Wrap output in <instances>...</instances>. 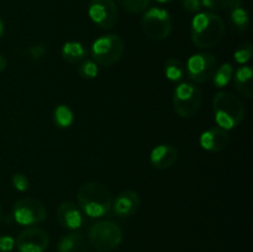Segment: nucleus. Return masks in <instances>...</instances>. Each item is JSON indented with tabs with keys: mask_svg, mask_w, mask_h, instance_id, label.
Returning a JSON list of instances; mask_svg holds the SVG:
<instances>
[{
	"mask_svg": "<svg viewBox=\"0 0 253 252\" xmlns=\"http://www.w3.org/2000/svg\"><path fill=\"white\" fill-rule=\"evenodd\" d=\"M225 36V22L214 12H200L192 21V40L199 48H212Z\"/></svg>",
	"mask_w": 253,
	"mask_h": 252,
	"instance_id": "obj_1",
	"label": "nucleus"
},
{
	"mask_svg": "<svg viewBox=\"0 0 253 252\" xmlns=\"http://www.w3.org/2000/svg\"><path fill=\"white\" fill-rule=\"evenodd\" d=\"M77 198L82 211L90 217L104 216L110 211L113 205L110 190L98 182H89L82 185Z\"/></svg>",
	"mask_w": 253,
	"mask_h": 252,
	"instance_id": "obj_2",
	"label": "nucleus"
},
{
	"mask_svg": "<svg viewBox=\"0 0 253 252\" xmlns=\"http://www.w3.org/2000/svg\"><path fill=\"white\" fill-rule=\"evenodd\" d=\"M216 124L224 130H231L239 126L245 118L242 101L229 91H219L212 100Z\"/></svg>",
	"mask_w": 253,
	"mask_h": 252,
	"instance_id": "obj_3",
	"label": "nucleus"
},
{
	"mask_svg": "<svg viewBox=\"0 0 253 252\" xmlns=\"http://www.w3.org/2000/svg\"><path fill=\"white\" fill-rule=\"evenodd\" d=\"M123 230L110 220L95 222L89 230V242L99 251L108 252L115 250L123 241Z\"/></svg>",
	"mask_w": 253,
	"mask_h": 252,
	"instance_id": "obj_4",
	"label": "nucleus"
},
{
	"mask_svg": "<svg viewBox=\"0 0 253 252\" xmlns=\"http://www.w3.org/2000/svg\"><path fill=\"white\" fill-rule=\"evenodd\" d=\"M125 52V43L118 35H105L95 40L91 46V57L95 63L104 67L115 64Z\"/></svg>",
	"mask_w": 253,
	"mask_h": 252,
	"instance_id": "obj_5",
	"label": "nucleus"
},
{
	"mask_svg": "<svg viewBox=\"0 0 253 252\" xmlns=\"http://www.w3.org/2000/svg\"><path fill=\"white\" fill-rule=\"evenodd\" d=\"M203 103V93L200 88L193 83L183 82L173 93V104L177 114L182 118H192L200 109Z\"/></svg>",
	"mask_w": 253,
	"mask_h": 252,
	"instance_id": "obj_6",
	"label": "nucleus"
},
{
	"mask_svg": "<svg viewBox=\"0 0 253 252\" xmlns=\"http://www.w3.org/2000/svg\"><path fill=\"white\" fill-rule=\"evenodd\" d=\"M141 25L146 36L155 41L167 39L172 32V17L167 10L161 7H151L146 10Z\"/></svg>",
	"mask_w": 253,
	"mask_h": 252,
	"instance_id": "obj_7",
	"label": "nucleus"
},
{
	"mask_svg": "<svg viewBox=\"0 0 253 252\" xmlns=\"http://www.w3.org/2000/svg\"><path fill=\"white\" fill-rule=\"evenodd\" d=\"M15 221L22 226L41 224L46 220L47 211L44 205L35 198H21L12 208Z\"/></svg>",
	"mask_w": 253,
	"mask_h": 252,
	"instance_id": "obj_8",
	"label": "nucleus"
},
{
	"mask_svg": "<svg viewBox=\"0 0 253 252\" xmlns=\"http://www.w3.org/2000/svg\"><path fill=\"white\" fill-rule=\"evenodd\" d=\"M217 68V61L211 53H197L188 59L187 76L194 83H207L212 79Z\"/></svg>",
	"mask_w": 253,
	"mask_h": 252,
	"instance_id": "obj_9",
	"label": "nucleus"
},
{
	"mask_svg": "<svg viewBox=\"0 0 253 252\" xmlns=\"http://www.w3.org/2000/svg\"><path fill=\"white\" fill-rule=\"evenodd\" d=\"M88 12L91 21L101 29L110 30L118 22V7L114 0H91Z\"/></svg>",
	"mask_w": 253,
	"mask_h": 252,
	"instance_id": "obj_10",
	"label": "nucleus"
},
{
	"mask_svg": "<svg viewBox=\"0 0 253 252\" xmlns=\"http://www.w3.org/2000/svg\"><path fill=\"white\" fill-rule=\"evenodd\" d=\"M48 244V234L39 227H29L24 230L15 240V246L20 252H44Z\"/></svg>",
	"mask_w": 253,
	"mask_h": 252,
	"instance_id": "obj_11",
	"label": "nucleus"
},
{
	"mask_svg": "<svg viewBox=\"0 0 253 252\" xmlns=\"http://www.w3.org/2000/svg\"><path fill=\"white\" fill-rule=\"evenodd\" d=\"M140 204L141 199L137 193L133 190H124L120 194L116 195L115 200H113L111 208L116 216L127 217L137 211Z\"/></svg>",
	"mask_w": 253,
	"mask_h": 252,
	"instance_id": "obj_12",
	"label": "nucleus"
},
{
	"mask_svg": "<svg viewBox=\"0 0 253 252\" xmlns=\"http://www.w3.org/2000/svg\"><path fill=\"white\" fill-rule=\"evenodd\" d=\"M230 142V135L221 127H212L200 136V145L209 152H220L225 150Z\"/></svg>",
	"mask_w": 253,
	"mask_h": 252,
	"instance_id": "obj_13",
	"label": "nucleus"
},
{
	"mask_svg": "<svg viewBox=\"0 0 253 252\" xmlns=\"http://www.w3.org/2000/svg\"><path fill=\"white\" fill-rule=\"evenodd\" d=\"M57 219L63 227L77 230L83 225L84 219L81 209L72 202H63L57 209Z\"/></svg>",
	"mask_w": 253,
	"mask_h": 252,
	"instance_id": "obj_14",
	"label": "nucleus"
},
{
	"mask_svg": "<svg viewBox=\"0 0 253 252\" xmlns=\"http://www.w3.org/2000/svg\"><path fill=\"white\" fill-rule=\"evenodd\" d=\"M178 158V150L172 145H158L150 155L151 163L157 169H167L175 163Z\"/></svg>",
	"mask_w": 253,
	"mask_h": 252,
	"instance_id": "obj_15",
	"label": "nucleus"
},
{
	"mask_svg": "<svg viewBox=\"0 0 253 252\" xmlns=\"http://www.w3.org/2000/svg\"><path fill=\"white\" fill-rule=\"evenodd\" d=\"M88 241L79 232L64 235L57 246V252H88Z\"/></svg>",
	"mask_w": 253,
	"mask_h": 252,
	"instance_id": "obj_16",
	"label": "nucleus"
},
{
	"mask_svg": "<svg viewBox=\"0 0 253 252\" xmlns=\"http://www.w3.org/2000/svg\"><path fill=\"white\" fill-rule=\"evenodd\" d=\"M235 86L245 98L253 96V69L250 66H242L235 73Z\"/></svg>",
	"mask_w": 253,
	"mask_h": 252,
	"instance_id": "obj_17",
	"label": "nucleus"
},
{
	"mask_svg": "<svg viewBox=\"0 0 253 252\" xmlns=\"http://www.w3.org/2000/svg\"><path fill=\"white\" fill-rule=\"evenodd\" d=\"M230 9V21L235 30L239 32L246 31L250 24V17L246 9L242 6L241 0H231Z\"/></svg>",
	"mask_w": 253,
	"mask_h": 252,
	"instance_id": "obj_18",
	"label": "nucleus"
},
{
	"mask_svg": "<svg viewBox=\"0 0 253 252\" xmlns=\"http://www.w3.org/2000/svg\"><path fill=\"white\" fill-rule=\"evenodd\" d=\"M61 53L64 61L69 62V63H77L85 58L86 49L81 42L68 41L63 44Z\"/></svg>",
	"mask_w": 253,
	"mask_h": 252,
	"instance_id": "obj_19",
	"label": "nucleus"
},
{
	"mask_svg": "<svg viewBox=\"0 0 253 252\" xmlns=\"http://www.w3.org/2000/svg\"><path fill=\"white\" fill-rule=\"evenodd\" d=\"M185 67L178 58H168L165 63V74L169 81L180 82L184 77Z\"/></svg>",
	"mask_w": 253,
	"mask_h": 252,
	"instance_id": "obj_20",
	"label": "nucleus"
},
{
	"mask_svg": "<svg viewBox=\"0 0 253 252\" xmlns=\"http://www.w3.org/2000/svg\"><path fill=\"white\" fill-rule=\"evenodd\" d=\"M53 119H54V124H56L58 127L61 128L69 127V126L73 124V120H74L73 111L69 109V106L58 105L56 109H54Z\"/></svg>",
	"mask_w": 253,
	"mask_h": 252,
	"instance_id": "obj_21",
	"label": "nucleus"
},
{
	"mask_svg": "<svg viewBox=\"0 0 253 252\" xmlns=\"http://www.w3.org/2000/svg\"><path fill=\"white\" fill-rule=\"evenodd\" d=\"M232 74H234V67H232L231 63H224L222 66H220L219 68H216V72L212 77L215 86L216 88L226 86L232 79Z\"/></svg>",
	"mask_w": 253,
	"mask_h": 252,
	"instance_id": "obj_22",
	"label": "nucleus"
},
{
	"mask_svg": "<svg viewBox=\"0 0 253 252\" xmlns=\"http://www.w3.org/2000/svg\"><path fill=\"white\" fill-rule=\"evenodd\" d=\"M116 1L128 14L145 12L151 4V0H116Z\"/></svg>",
	"mask_w": 253,
	"mask_h": 252,
	"instance_id": "obj_23",
	"label": "nucleus"
},
{
	"mask_svg": "<svg viewBox=\"0 0 253 252\" xmlns=\"http://www.w3.org/2000/svg\"><path fill=\"white\" fill-rule=\"evenodd\" d=\"M98 64L91 59H85L78 67V74L84 79H93L98 76Z\"/></svg>",
	"mask_w": 253,
	"mask_h": 252,
	"instance_id": "obj_24",
	"label": "nucleus"
},
{
	"mask_svg": "<svg viewBox=\"0 0 253 252\" xmlns=\"http://www.w3.org/2000/svg\"><path fill=\"white\" fill-rule=\"evenodd\" d=\"M252 52H253V47L251 42H244V43L240 44L237 47V49L235 51V59H236L237 63L240 64H245L246 62H249L252 57Z\"/></svg>",
	"mask_w": 253,
	"mask_h": 252,
	"instance_id": "obj_25",
	"label": "nucleus"
},
{
	"mask_svg": "<svg viewBox=\"0 0 253 252\" xmlns=\"http://www.w3.org/2000/svg\"><path fill=\"white\" fill-rule=\"evenodd\" d=\"M200 1H202V5L210 10H214V11L229 9L230 4H231V0H200Z\"/></svg>",
	"mask_w": 253,
	"mask_h": 252,
	"instance_id": "obj_26",
	"label": "nucleus"
},
{
	"mask_svg": "<svg viewBox=\"0 0 253 252\" xmlns=\"http://www.w3.org/2000/svg\"><path fill=\"white\" fill-rule=\"evenodd\" d=\"M11 182L15 189L19 190V192H26L29 189V179L22 173H16V174L12 175Z\"/></svg>",
	"mask_w": 253,
	"mask_h": 252,
	"instance_id": "obj_27",
	"label": "nucleus"
},
{
	"mask_svg": "<svg viewBox=\"0 0 253 252\" xmlns=\"http://www.w3.org/2000/svg\"><path fill=\"white\" fill-rule=\"evenodd\" d=\"M15 247V239L11 236H0V252H10Z\"/></svg>",
	"mask_w": 253,
	"mask_h": 252,
	"instance_id": "obj_28",
	"label": "nucleus"
},
{
	"mask_svg": "<svg viewBox=\"0 0 253 252\" xmlns=\"http://www.w3.org/2000/svg\"><path fill=\"white\" fill-rule=\"evenodd\" d=\"M182 5L184 7V10H187L188 12H198L202 7V1L200 0H182Z\"/></svg>",
	"mask_w": 253,
	"mask_h": 252,
	"instance_id": "obj_29",
	"label": "nucleus"
},
{
	"mask_svg": "<svg viewBox=\"0 0 253 252\" xmlns=\"http://www.w3.org/2000/svg\"><path fill=\"white\" fill-rule=\"evenodd\" d=\"M44 53H46V48L42 44H36V46L30 47L29 49L30 57H32L34 59L41 58V57L44 56Z\"/></svg>",
	"mask_w": 253,
	"mask_h": 252,
	"instance_id": "obj_30",
	"label": "nucleus"
},
{
	"mask_svg": "<svg viewBox=\"0 0 253 252\" xmlns=\"http://www.w3.org/2000/svg\"><path fill=\"white\" fill-rule=\"evenodd\" d=\"M5 68H6V59L2 54H0V72L4 71Z\"/></svg>",
	"mask_w": 253,
	"mask_h": 252,
	"instance_id": "obj_31",
	"label": "nucleus"
},
{
	"mask_svg": "<svg viewBox=\"0 0 253 252\" xmlns=\"http://www.w3.org/2000/svg\"><path fill=\"white\" fill-rule=\"evenodd\" d=\"M4 30H5L4 22H2L1 17H0V39H1V36H2V35H4Z\"/></svg>",
	"mask_w": 253,
	"mask_h": 252,
	"instance_id": "obj_32",
	"label": "nucleus"
},
{
	"mask_svg": "<svg viewBox=\"0 0 253 252\" xmlns=\"http://www.w3.org/2000/svg\"><path fill=\"white\" fill-rule=\"evenodd\" d=\"M156 1L161 2V4H168V2H170L172 0H156Z\"/></svg>",
	"mask_w": 253,
	"mask_h": 252,
	"instance_id": "obj_33",
	"label": "nucleus"
},
{
	"mask_svg": "<svg viewBox=\"0 0 253 252\" xmlns=\"http://www.w3.org/2000/svg\"><path fill=\"white\" fill-rule=\"evenodd\" d=\"M1 215H2V209H1V204H0V219H1Z\"/></svg>",
	"mask_w": 253,
	"mask_h": 252,
	"instance_id": "obj_34",
	"label": "nucleus"
},
{
	"mask_svg": "<svg viewBox=\"0 0 253 252\" xmlns=\"http://www.w3.org/2000/svg\"><path fill=\"white\" fill-rule=\"evenodd\" d=\"M100 252H103V251H100Z\"/></svg>",
	"mask_w": 253,
	"mask_h": 252,
	"instance_id": "obj_35",
	"label": "nucleus"
}]
</instances>
